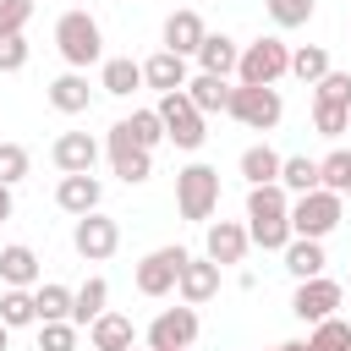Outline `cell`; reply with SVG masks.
Segmentation results:
<instances>
[{"mask_svg": "<svg viewBox=\"0 0 351 351\" xmlns=\"http://www.w3.org/2000/svg\"><path fill=\"white\" fill-rule=\"evenodd\" d=\"M27 33H0V71H22L27 66Z\"/></svg>", "mask_w": 351, "mask_h": 351, "instance_id": "obj_40", "label": "cell"}, {"mask_svg": "<svg viewBox=\"0 0 351 351\" xmlns=\"http://www.w3.org/2000/svg\"><path fill=\"white\" fill-rule=\"evenodd\" d=\"M346 197H351V192H346Z\"/></svg>", "mask_w": 351, "mask_h": 351, "instance_id": "obj_47", "label": "cell"}, {"mask_svg": "<svg viewBox=\"0 0 351 351\" xmlns=\"http://www.w3.org/2000/svg\"><path fill=\"white\" fill-rule=\"evenodd\" d=\"M340 214H346V197H340V192H329V186L296 192V197H291V236H313V241H324V236L340 225Z\"/></svg>", "mask_w": 351, "mask_h": 351, "instance_id": "obj_3", "label": "cell"}, {"mask_svg": "<svg viewBox=\"0 0 351 351\" xmlns=\"http://www.w3.org/2000/svg\"><path fill=\"white\" fill-rule=\"evenodd\" d=\"M143 88H159V93L186 88V55H170V49L148 55V60H143Z\"/></svg>", "mask_w": 351, "mask_h": 351, "instance_id": "obj_21", "label": "cell"}, {"mask_svg": "<svg viewBox=\"0 0 351 351\" xmlns=\"http://www.w3.org/2000/svg\"><path fill=\"white\" fill-rule=\"evenodd\" d=\"M307 351H351V324L346 318H318L313 324V335H307Z\"/></svg>", "mask_w": 351, "mask_h": 351, "instance_id": "obj_30", "label": "cell"}, {"mask_svg": "<svg viewBox=\"0 0 351 351\" xmlns=\"http://www.w3.org/2000/svg\"><path fill=\"white\" fill-rule=\"evenodd\" d=\"M0 280H5V285L33 291V285H38V252H33V247H22V241L0 247Z\"/></svg>", "mask_w": 351, "mask_h": 351, "instance_id": "obj_23", "label": "cell"}, {"mask_svg": "<svg viewBox=\"0 0 351 351\" xmlns=\"http://www.w3.org/2000/svg\"><path fill=\"white\" fill-rule=\"evenodd\" d=\"M203 71H214V77H236V60H241V44L230 38V33H208L203 44H197V55H192Z\"/></svg>", "mask_w": 351, "mask_h": 351, "instance_id": "obj_20", "label": "cell"}, {"mask_svg": "<svg viewBox=\"0 0 351 351\" xmlns=\"http://www.w3.org/2000/svg\"><path fill=\"white\" fill-rule=\"evenodd\" d=\"M214 291H219V263H214L208 252H203V258L186 252V263H181V274H176V296H181L186 307H203Z\"/></svg>", "mask_w": 351, "mask_h": 351, "instance_id": "obj_13", "label": "cell"}, {"mask_svg": "<svg viewBox=\"0 0 351 351\" xmlns=\"http://www.w3.org/2000/svg\"><path fill=\"white\" fill-rule=\"evenodd\" d=\"M225 115L230 121H241L247 132H274L280 126V115H285V99H280V88H252V82H236L230 88V104H225Z\"/></svg>", "mask_w": 351, "mask_h": 351, "instance_id": "obj_4", "label": "cell"}, {"mask_svg": "<svg viewBox=\"0 0 351 351\" xmlns=\"http://www.w3.org/2000/svg\"><path fill=\"white\" fill-rule=\"evenodd\" d=\"M88 346L93 351H126V346H137V329H132V318L126 313H99L93 324H88Z\"/></svg>", "mask_w": 351, "mask_h": 351, "instance_id": "obj_18", "label": "cell"}, {"mask_svg": "<svg viewBox=\"0 0 351 351\" xmlns=\"http://www.w3.org/2000/svg\"><path fill=\"white\" fill-rule=\"evenodd\" d=\"M197 329H203V324H197V307H186V302H181V307H165V313L148 324V346H154V351H186V346L197 340Z\"/></svg>", "mask_w": 351, "mask_h": 351, "instance_id": "obj_11", "label": "cell"}, {"mask_svg": "<svg viewBox=\"0 0 351 351\" xmlns=\"http://www.w3.org/2000/svg\"><path fill=\"white\" fill-rule=\"evenodd\" d=\"M38 351H77V324H71V318L38 324Z\"/></svg>", "mask_w": 351, "mask_h": 351, "instance_id": "obj_36", "label": "cell"}, {"mask_svg": "<svg viewBox=\"0 0 351 351\" xmlns=\"http://www.w3.org/2000/svg\"><path fill=\"white\" fill-rule=\"evenodd\" d=\"M181 93L192 99V110H203V115H225V104H230V77L197 71V77H186V88H181Z\"/></svg>", "mask_w": 351, "mask_h": 351, "instance_id": "obj_19", "label": "cell"}, {"mask_svg": "<svg viewBox=\"0 0 351 351\" xmlns=\"http://www.w3.org/2000/svg\"><path fill=\"white\" fill-rule=\"evenodd\" d=\"M27 170H33V154L22 143H0V186H16Z\"/></svg>", "mask_w": 351, "mask_h": 351, "instance_id": "obj_37", "label": "cell"}, {"mask_svg": "<svg viewBox=\"0 0 351 351\" xmlns=\"http://www.w3.org/2000/svg\"><path fill=\"white\" fill-rule=\"evenodd\" d=\"M176 208H181V219H197L203 225L219 208V170L214 165H186L176 176Z\"/></svg>", "mask_w": 351, "mask_h": 351, "instance_id": "obj_5", "label": "cell"}, {"mask_svg": "<svg viewBox=\"0 0 351 351\" xmlns=\"http://www.w3.org/2000/svg\"><path fill=\"white\" fill-rule=\"evenodd\" d=\"M247 241L263 252H280L291 241V197L280 181H263L247 192Z\"/></svg>", "mask_w": 351, "mask_h": 351, "instance_id": "obj_1", "label": "cell"}, {"mask_svg": "<svg viewBox=\"0 0 351 351\" xmlns=\"http://www.w3.org/2000/svg\"><path fill=\"white\" fill-rule=\"evenodd\" d=\"M126 351H154V346H126Z\"/></svg>", "mask_w": 351, "mask_h": 351, "instance_id": "obj_45", "label": "cell"}, {"mask_svg": "<svg viewBox=\"0 0 351 351\" xmlns=\"http://www.w3.org/2000/svg\"><path fill=\"white\" fill-rule=\"evenodd\" d=\"M5 340H11V329H5V324H0V351H5Z\"/></svg>", "mask_w": 351, "mask_h": 351, "instance_id": "obj_44", "label": "cell"}, {"mask_svg": "<svg viewBox=\"0 0 351 351\" xmlns=\"http://www.w3.org/2000/svg\"><path fill=\"white\" fill-rule=\"evenodd\" d=\"M104 302H110V280H104V274H88V280L71 291V324H77V329L93 324V318L104 313Z\"/></svg>", "mask_w": 351, "mask_h": 351, "instance_id": "obj_26", "label": "cell"}, {"mask_svg": "<svg viewBox=\"0 0 351 351\" xmlns=\"http://www.w3.org/2000/svg\"><path fill=\"white\" fill-rule=\"evenodd\" d=\"M263 11H269L274 27H307L313 11H318V0H263Z\"/></svg>", "mask_w": 351, "mask_h": 351, "instance_id": "obj_34", "label": "cell"}, {"mask_svg": "<svg viewBox=\"0 0 351 351\" xmlns=\"http://www.w3.org/2000/svg\"><path fill=\"white\" fill-rule=\"evenodd\" d=\"M181 263H186V247H154V252L137 263V291H143V296H170Z\"/></svg>", "mask_w": 351, "mask_h": 351, "instance_id": "obj_12", "label": "cell"}, {"mask_svg": "<svg viewBox=\"0 0 351 351\" xmlns=\"http://www.w3.org/2000/svg\"><path fill=\"white\" fill-rule=\"evenodd\" d=\"M313 126H318L324 137L351 132V104H318V99H313Z\"/></svg>", "mask_w": 351, "mask_h": 351, "instance_id": "obj_38", "label": "cell"}, {"mask_svg": "<svg viewBox=\"0 0 351 351\" xmlns=\"http://www.w3.org/2000/svg\"><path fill=\"white\" fill-rule=\"evenodd\" d=\"M126 132H132L148 154L165 143V121H159V110H132V115H126Z\"/></svg>", "mask_w": 351, "mask_h": 351, "instance_id": "obj_35", "label": "cell"}, {"mask_svg": "<svg viewBox=\"0 0 351 351\" xmlns=\"http://www.w3.org/2000/svg\"><path fill=\"white\" fill-rule=\"evenodd\" d=\"M318 186H329V192H351V148H335V154H324L318 159Z\"/></svg>", "mask_w": 351, "mask_h": 351, "instance_id": "obj_33", "label": "cell"}, {"mask_svg": "<svg viewBox=\"0 0 351 351\" xmlns=\"http://www.w3.org/2000/svg\"><path fill=\"white\" fill-rule=\"evenodd\" d=\"M203 38H208V27H203V16H197V11H186V5H181V11H170V16H165V49H170V55H197V44H203Z\"/></svg>", "mask_w": 351, "mask_h": 351, "instance_id": "obj_17", "label": "cell"}, {"mask_svg": "<svg viewBox=\"0 0 351 351\" xmlns=\"http://www.w3.org/2000/svg\"><path fill=\"white\" fill-rule=\"evenodd\" d=\"M291 71V44L280 38H258V44H241V60H236V82H252V88H274L280 77Z\"/></svg>", "mask_w": 351, "mask_h": 351, "instance_id": "obj_6", "label": "cell"}, {"mask_svg": "<svg viewBox=\"0 0 351 351\" xmlns=\"http://www.w3.org/2000/svg\"><path fill=\"white\" fill-rule=\"evenodd\" d=\"M33 16V0H0V33H22Z\"/></svg>", "mask_w": 351, "mask_h": 351, "instance_id": "obj_41", "label": "cell"}, {"mask_svg": "<svg viewBox=\"0 0 351 351\" xmlns=\"http://www.w3.org/2000/svg\"><path fill=\"white\" fill-rule=\"evenodd\" d=\"M0 219H11V186H0Z\"/></svg>", "mask_w": 351, "mask_h": 351, "instance_id": "obj_42", "label": "cell"}, {"mask_svg": "<svg viewBox=\"0 0 351 351\" xmlns=\"http://www.w3.org/2000/svg\"><path fill=\"white\" fill-rule=\"evenodd\" d=\"M280 252H285V269H291L296 280H313V274H324V263H329V258H324V241H313V236H291Z\"/></svg>", "mask_w": 351, "mask_h": 351, "instance_id": "obj_25", "label": "cell"}, {"mask_svg": "<svg viewBox=\"0 0 351 351\" xmlns=\"http://www.w3.org/2000/svg\"><path fill=\"white\" fill-rule=\"evenodd\" d=\"M247 225H236V219H208V241H203V252L225 269V263H241L247 258Z\"/></svg>", "mask_w": 351, "mask_h": 351, "instance_id": "obj_16", "label": "cell"}, {"mask_svg": "<svg viewBox=\"0 0 351 351\" xmlns=\"http://www.w3.org/2000/svg\"><path fill=\"white\" fill-rule=\"evenodd\" d=\"M154 110H159V121H165V143H176V148H186V154H192V148H203V137H208V132H203V121H208V115H203V110H192V99H186L181 88H176V93H159V104H154Z\"/></svg>", "mask_w": 351, "mask_h": 351, "instance_id": "obj_7", "label": "cell"}, {"mask_svg": "<svg viewBox=\"0 0 351 351\" xmlns=\"http://www.w3.org/2000/svg\"><path fill=\"white\" fill-rule=\"evenodd\" d=\"M88 104H93V88H88L82 71H60V77L49 82V110H60V115H82Z\"/></svg>", "mask_w": 351, "mask_h": 351, "instance_id": "obj_22", "label": "cell"}, {"mask_svg": "<svg viewBox=\"0 0 351 351\" xmlns=\"http://www.w3.org/2000/svg\"><path fill=\"white\" fill-rule=\"evenodd\" d=\"M313 99L318 104H351V71H324L313 82Z\"/></svg>", "mask_w": 351, "mask_h": 351, "instance_id": "obj_39", "label": "cell"}, {"mask_svg": "<svg viewBox=\"0 0 351 351\" xmlns=\"http://www.w3.org/2000/svg\"><path fill=\"white\" fill-rule=\"evenodd\" d=\"M55 49H60V60L71 71H88L93 60H104V33H99V22L88 11H66L55 22Z\"/></svg>", "mask_w": 351, "mask_h": 351, "instance_id": "obj_2", "label": "cell"}, {"mask_svg": "<svg viewBox=\"0 0 351 351\" xmlns=\"http://www.w3.org/2000/svg\"><path fill=\"white\" fill-rule=\"evenodd\" d=\"M236 170L247 176V186H263V181H280V154H274L269 143H252V148H241V159H236Z\"/></svg>", "mask_w": 351, "mask_h": 351, "instance_id": "obj_27", "label": "cell"}, {"mask_svg": "<svg viewBox=\"0 0 351 351\" xmlns=\"http://www.w3.org/2000/svg\"><path fill=\"white\" fill-rule=\"evenodd\" d=\"M280 351H307V340H285V346H280Z\"/></svg>", "mask_w": 351, "mask_h": 351, "instance_id": "obj_43", "label": "cell"}, {"mask_svg": "<svg viewBox=\"0 0 351 351\" xmlns=\"http://www.w3.org/2000/svg\"><path fill=\"white\" fill-rule=\"evenodd\" d=\"M99 88H104V93H115V99H126V93H137V88H143V60H126V55H110V60L99 66Z\"/></svg>", "mask_w": 351, "mask_h": 351, "instance_id": "obj_24", "label": "cell"}, {"mask_svg": "<svg viewBox=\"0 0 351 351\" xmlns=\"http://www.w3.org/2000/svg\"><path fill=\"white\" fill-rule=\"evenodd\" d=\"M104 154H110V170H115L126 186H137V181H148V176H154V154H148V148L126 132V121H115V126H110Z\"/></svg>", "mask_w": 351, "mask_h": 351, "instance_id": "obj_8", "label": "cell"}, {"mask_svg": "<svg viewBox=\"0 0 351 351\" xmlns=\"http://www.w3.org/2000/svg\"><path fill=\"white\" fill-rule=\"evenodd\" d=\"M280 186H285V192H313V186H318V159H307V154L280 159Z\"/></svg>", "mask_w": 351, "mask_h": 351, "instance_id": "obj_32", "label": "cell"}, {"mask_svg": "<svg viewBox=\"0 0 351 351\" xmlns=\"http://www.w3.org/2000/svg\"><path fill=\"white\" fill-rule=\"evenodd\" d=\"M49 159H55V170H60V176H77V170H93L99 143H93L88 132H60V137L49 143Z\"/></svg>", "mask_w": 351, "mask_h": 351, "instance_id": "obj_14", "label": "cell"}, {"mask_svg": "<svg viewBox=\"0 0 351 351\" xmlns=\"http://www.w3.org/2000/svg\"><path fill=\"white\" fill-rule=\"evenodd\" d=\"M71 247H77V258H88V263H104V258H115V247H121V225L93 208V214H82V219L71 225Z\"/></svg>", "mask_w": 351, "mask_h": 351, "instance_id": "obj_9", "label": "cell"}, {"mask_svg": "<svg viewBox=\"0 0 351 351\" xmlns=\"http://www.w3.org/2000/svg\"><path fill=\"white\" fill-rule=\"evenodd\" d=\"M33 307H38V324H49V318H71V285H60V280H38V285H33Z\"/></svg>", "mask_w": 351, "mask_h": 351, "instance_id": "obj_28", "label": "cell"}, {"mask_svg": "<svg viewBox=\"0 0 351 351\" xmlns=\"http://www.w3.org/2000/svg\"><path fill=\"white\" fill-rule=\"evenodd\" d=\"M0 324H5V329H27V324H38L33 291H22V285H5V296H0Z\"/></svg>", "mask_w": 351, "mask_h": 351, "instance_id": "obj_29", "label": "cell"}, {"mask_svg": "<svg viewBox=\"0 0 351 351\" xmlns=\"http://www.w3.org/2000/svg\"><path fill=\"white\" fill-rule=\"evenodd\" d=\"M340 302H346V285H340V280H329V274H313V280H296L291 313H296L302 324H318V318H329Z\"/></svg>", "mask_w": 351, "mask_h": 351, "instance_id": "obj_10", "label": "cell"}, {"mask_svg": "<svg viewBox=\"0 0 351 351\" xmlns=\"http://www.w3.org/2000/svg\"><path fill=\"white\" fill-rule=\"evenodd\" d=\"M269 351H280V346H269Z\"/></svg>", "mask_w": 351, "mask_h": 351, "instance_id": "obj_46", "label": "cell"}, {"mask_svg": "<svg viewBox=\"0 0 351 351\" xmlns=\"http://www.w3.org/2000/svg\"><path fill=\"white\" fill-rule=\"evenodd\" d=\"M324 71H335V66H329V49H324V44H302V49H291V77H302V82L313 88V82H318Z\"/></svg>", "mask_w": 351, "mask_h": 351, "instance_id": "obj_31", "label": "cell"}, {"mask_svg": "<svg viewBox=\"0 0 351 351\" xmlns=\"http://www.w3.org/2000/svg\"><path fill=\"white\" fill-rule=\"evenodd\" d=\"M99 197H104V186H99V176L93 170H77V176H60V186H55V203L66 208V214H93L99 208Z\"/></svg>", "mask_w": 351, "mask_h": 351, "instance_id": "obj_15", "label": "cell"}]
</instances>
